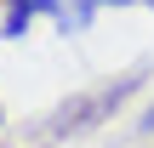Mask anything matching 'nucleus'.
I'll return each mask as SVG.
<instances>
[{"label": "nucleus", "instance_id": "f257e3e1", "mask_svg": "<svg viewBox=\"0 0 154 148\" xmlns=\"http://www.w3.org/2000/svg\"><path fill=\"white\" fill-rule=\"evenodd\" d=\"M137 91V74H126V80H109V86H91V91H80V97H69L57 114H51V137H74V131H91V125H103L126 97Z\"/></svg>", "mask_w": 154, "mask_h": 148}, {"label": "nucleus", "instance_id": "f03ea898", "mask_svg": "<svg viewBox=\"0 0 154 148\" xmlns=\"http://www.w3.org/2000/svg\"><path fill=\"white\" fill-rule=\"evenodd\" d=\"M34 11H40V0H11V11H6V40H23V29H29Z\"/></svg>", "mask_w": 154, "mask_h": 148}, {"label": "nucleus", "instance_id": "7ed1b4c3", "mask_svg": "<svg viewBox=\"0 0 154 148\" xmlns=\"http://www.w3.org/2000/svg\"><path fill=\"white\" fill-rule=\"evenodd\" d=\"M143 125H154V108H149V120H143Z\"/></svg>", "mask_w": 154, "mask_h": 148}, {"label": "nucleus", "instance_id": "20e7f679", "mask_svg": "<svg viewBox=\"0 0 154 148\" xmlns=\"http://www.w3.org/2000/svg\"><path fill=\"white\" fill-rule=\"evenodd\" d=\"M114 6H131V0H114Z\"/></svg>", "mask_w": 154, "mask_h": 148}, {"label": "nucleus", "instance_id": "39448f33", "mask_svg": "<svg viewBox=\"0 0 154 148\" xmlns=\"http://www.w3.org/2000/svg\"><path fill=\"white\" fill-rule=\"evenodd\" d=\"M149 6H154V0H149Z\"/></svg>", "mask_w": 154, "mask_h": 148}]
</instances>
